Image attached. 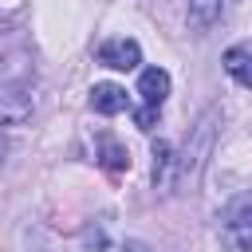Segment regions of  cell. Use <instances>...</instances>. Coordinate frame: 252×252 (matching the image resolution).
Returning <instances> with one entry per match:
<instances>
[{
	"instance_id": "7a4b0ae2",
	"label": "cell",
	"mask_w": 252,
	"mask_h": 252,
	"mask_svg": "<svg viewBox=\"0 0 252 252\" xmlns=\"http://www.w3.org/2000/svg\"><path fill=\"white\" fill-rule=\"evenodd\" d=\"M32 106H35V75H32V71H28V75L8 71V75H4V87H0V110H4V122H8V126L24 122V118L32 114Z\"/></svg>"
},
{
	"instance_id": "52a82bcc",
	"label": "cell",
	"mask_w": 252,
	"mask_h": 252,
	"mask_svg": "<svg viewBox=\"0 0 252 252\" xmlns=\"http://www.w3.org/2000/svg\"><path fill=\"white\" fill-rule=\"evenodd\" d=\"M173 173H177V158H173V146H169L165 138H158V142H154V185L165 193V189L173 185Z\"/></svg>"
},
{
	"instance_id": "6da1fadb",
	"label": "cell",
	"mask_w": 252,
	"mask_h": 252,
	"mask_svg": "<svg viewBox=\"0 0 252 252\" xmlns=\"http://www.w3.org/2000/svg\"><path fill=\"white\" fill-rule=\"evenodd\" d=\"M217 122H220V110H217V106H209V110L193 122V130H189V138H185V154L177 158V177H181L185 185H197V181H201V169H205V161H209V154H213V142H217Z\"/></svg>"
},
{
	"instance_id": "ba28073f",
	"label": "cell",
	"mask_w": 252,
	"mask_h": 252,
	"mask_svg": "<svg viewBox=\"0 0 252 252\" xmlns=\"http://www.w3.org/2000/svg\"><path fill=\"white\" fill-rule=\"evenodd\" d=\"M224 71H228L240 87L252 91V55H248L244 47H228V51H224Z\"/></svg>"
},
{
	"instance_id": "9c48e42d",
	"label": "cell",
	"mask_w": 252,
	"mask_h": 252,
	"mask_svg": "<svg viewBox=\"0 0 252 252\" xmlns=\"http://www.w3.org/2000/svg\"><path fill=\"white\" fill-rule=\"evenodd\" d=\"M220 4L224 0H189V28H197V32L213 28L220 20Z\"/></svg>"
},
{
	"instance_id": "8fae6325",
	"label": "cell",
	"mask_w": 252,
	"mask_h": 252,
	"mask_svg": "<svg viewBox=\"0 0 252 252\" xmlns=\"http://www.w3.org/2000/svg\"><path fill=\"white\" fill-rule=\"evenodd\" d=\"M134 122H138L142 130H154V122H158V106H142V110L134 114Z\"/></svg>"
},
{
	"instance_id": "277c9868",
	"label": "cell",
	"mask_w": 252,
	"mask_h": 252,
	"mask_svg": "<svg viewBox=\"0 0 252 252\" xmlns=\"http://www.w3.org/2000/svg\"><path fill=\"white\" fill-rule=\"evenodd\" d=\"M98 63L102 67H114V71H134L138 63H142V47H138V39H106L102 47H98Z\"/></svg>"
},
{
	"instance_id": "3957f363",
	"label": "cell",
	"mask_w": 252,
	"mask_h": 252,
	"mask_svg": "<svg viewBox=\"0 0 252 252\" xmlns=\"http://www.w3.org/2000/svg\"><path fill=\"white\" fill-rule=\"evenodd\" d=\"M220 244H224V252H252V205L236 209V213L224 220Z\"/></svg>"
},
{
	"instance_id": "30bf717a",
	"label": "cell",
	"mask_w": 252,
	"mask_h": 252,
	"mask_svg": "<svg viewBox=\"0 0 252 252\" xmlns=\"http://www.w3.org/2000/svg\"><path fill=\"white\" fill-rule=\"evenodd\" d=\"M102 165L110 169V173H122V169H130V154L118 146V142H102Z\"/></svg>"
},
{
	"instance_id": "5b68a950",
	"label": "cell",
	"mask_w": 252,
	"mask_h": 252,
	"mask_svg": "<svg viewBox=\"0 0 252 252\" xmlns=\"http://www.w3.org/2000/svg\"><path fill=\"white\" fill-rule=\"evenodd\" d=\"M138 94H142V106H158L161 110V102L169 98V75L161 67H146L138 75Z\"/></svg>"
},
{
	"instance_id": "8992f818",
	"label": "cell",
	"mask_w": 252,
	"mask_h": 252,
	"mask_svg": "<svg viewBox=\"0 0 252 252\" xmlns=\"http://www.w3.org/2000/svg\"><path fill=\"white\" fill-rule=\"evenodd\" d=\"M91 110L94 114H122L126 110V91L118 83H94L91 87Z\"/></svg>"
}]
</instances>
